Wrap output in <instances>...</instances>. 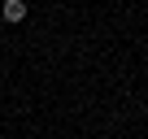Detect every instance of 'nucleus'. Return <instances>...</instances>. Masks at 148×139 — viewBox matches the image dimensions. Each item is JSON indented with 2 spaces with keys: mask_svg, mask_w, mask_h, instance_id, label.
<instances>
[{
  "mask_svg": "<svg viewBox=\"0 0 148 139\" xmlns=\"http://www.w3.org/2000/svg\"><path fill=\"white\" fill-rule=\"evenodd\" d=\"M26 18V5H22V0H9V5H5V22H22Z\"/></svg>",
  "mask_w": 148,
  "mask_h": 139,
  "instance_id": "obj_1",
  "label": "nucleus"
}]
</instances>
